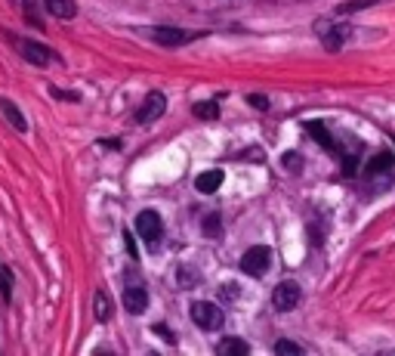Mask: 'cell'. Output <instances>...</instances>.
<instances>
[{"label": "cell", "mask_w": 395, "mask_h": 356, "mask_svg": "<svg viewBox=\"0 0 395 356\" xmlns=\"http://www.w3.org/2000/svg\"><path fill=\"white\" fill-rule=\"evenodd\" d=\"M272 304H275L278 310H294V307L300 304V285H296V282H281V285L275 288V294H272Z\"/></svg>", "instance_id": "4"}, {"label": "cell", "mask_w": 395, "mask_h": 356, "mask_svg": "<svg viewBox=\"0 0 395 356\" xmlns=\"http://www.w3.org/2000/svg\"><path fill=\"white\" fill-rule=\"evenodd\" d=\"M204 230H207V236H210V232H213V236H216V232H219V220H204Z\"/></svg>", "instance_id": "18"}, {"label": "cell", "mask_w": 395, "mask_h": 356, "mask_svg": "<svg viewBox=\"0 0 395 356\" xmlns=\"http://www.w3.org/2000/svg\"><path fill=\"white\" fill-rule=\"evenodd\" d=\"M250 106H256V109H265V106H269V100H265V96H256V93H253V96H250Z\"/></svg>", "instance_id": "19"}, {"label": "cell", "mask_w": 395, "mask_h": 356, "mask_svg": "<svg viewBox=\"0 0 395 356\" xmlns=\"http://www.w3.org/2000/svg\"><path fill=\"white\" fill-rule=\"evenodd\" d=\"M0 106H3V112H6V121L16 124V131H25V121H22V115H19V109L12 106V102H6V100H0Z\"/></svg>", "instance_id": "13"}, {"label": "cell", "mask_w": 395, "mask_h": 356, "mask_svg": "<svg viewBox=\"0 0 395 356\" xmlns=\"http://www.w3.org/2000/svg\"><path fill=\"white\" fill-rule=\"evenodd\" d=\"M195 115L198 118H216V115H219V106H216V102H198Z\"/></svg>", "instance_id": "14"}, {"label": "cell", "mask_w": 395, "mask_h": 356, "mask_svg": "<svg viewBox=\"0 0 395 356\" xmlns=\"http://www.w3.org/2000/svg\"><path fill=\"white\" fill-rule=\"evenodd\" d=\"M123 307H127L130 313H145V307H148V294H145V288L130 285L127 291H123Z\"/></svg>", "instance_id": "7"}, {"label": "cell", "mask_w": 395, "mask_h": 356, "mask_svg": "<svg viewBox=\"0 0 395 356\" xmlns=\"http://www.w3.org/2000/svg\"><path fill=\"white\" fill-rule=\"evenodd\" d=\"M47 7L53 16H59V19H71L74 13H77V3L74 0H47Z\"/></svg>", "instance_id": "9"}, {"label": "cell", "mask_w": 395, "mask_h": 356, "mask_svg": "<svg viewBox=\"0 0 395 356\" xmlns=\"http://www.w3.org/2000/svg\"><path fill=\"white\" fill-rule=\"evenodd\" d=\"M219 183H222V170L216 168V170H204L201 177H198V192H204V195H210V192H216L219 189Z\"/></svg>", "instance_id": "8"}, {"label": "cell", "mask_w": 395, "mask_h": 356, "mask_svg": "<svg viewBox=\"0 0 395 356\" xmlns=\"http://www.w3.org/2000/svg\"><path fill=\"white\" fill-rule=\"evenodd\" d=\"M272 263V251L265 248V245H253V248L244 251V257H241V269H244L247 276H263L265 269H269Z\"/></svg>", "instance_id": "1"}, {"label": "cell", "mask_w": 395, "mask_h": 356, "mask_svg": "<svg viewBox=\"0 0 395 356\" xmlns=\"http://www.w3.org/2000/svg\"><path fill=\"white\" fill-rule=\"evenodd\" d=\"M191 319H195L198 329L216 331L222 325V310L216 304H210V300H198V304L191 307Z\"/></svg>", "instance_id": "2"}, {"label": "cell", "mask_w": 395, "mask_h": 356, "mask_svg": "<svg viewBox=\"0 0 395 356\" xmlns=\"http://www.w3.org/2000/svg\"><path fill=\"white\" fill-rule=\"evenodd\" d=\"M154 38H158L160 44H185V41H189V34H185V32H173V28H158V32H154Z\"/></svg>", "instance_id": "11"}, {"label": "cell", "mask_w": 395, "mask_h": 356, "mask_svg": "<svg viewBox=\"0 0 395 356\" xmlns=\"http://www.w3.org/2000/svg\"><path fill=\"white\" fill-rule=\"evenodd\" d=\"M275 353H302V347H300V344H294V341H278Z\"/></svg>", "instance_id": "15"}, {"label": "cell", "mask_w": 395, "mask_h": 356, "mask_svg": "<svg viewBox=\"0 0 395 356\" xmlns=\"http://www.w3.org/2000/svg\"><path fill=\"white\" fill-rule=\"evenodd\" d=\"M216 350H219V353H250V347H247L244 341H238V337H226Z\"/></svg>", "instance_id": "12"}, {"label": "cell", "mask_w": 395, "mask_h": 356, "mask_svg": "<svg viewBox=\"0 0 395 356\" xmlns=\"http://www.w3.org/2000/svg\"><path fill=\"white\" fill-rule=\"evenodd\" d=\"M309 133H315V140H318V143L324 146V149H337L333 137L324 131V124H321V121H309Z\"/></svg>", "instance_id": "10"}, {"label": "cell", "mask_w": 395, "mask_h": 356, "mask_svg": "<svg viewBox=\"0 0 395 356\" xmlns=\"http://www.w3.org/2000/svg\"><path fill=\"white\" fill-rule=\"evenodd\" d=\"M281 162H284V164H287V168H290V170H300V155H296V152H287V155H284V158H281Z\"/></svg>", "instance_id": "17"}, {"label": "cell", "mask_w": 395, "mask_h": 356, "mask_svg": "<svg viewBox=\"0 0 395 356\" xmlns=\"http://www.w3.org/2000/svg\"><path fill=\"white\" fill-rule=\"evenodd\" d=\"M96 319H108V300H105V294H96Z\"/></svg>", "instance_id": "16"}, {"label": "cell", "mask_w": 395, "mask_h": 356, "mask_svg": "<svg viewBox=\"0 0 395 356\" xmlns=\"http://www.w3.org/2000/svg\"><path fill=\"white\" fill-rule=\"evenodd\" d=\"M164 109H167L164 93H148L145 102H142V109H139V115H136V121H139V124H148V121L160 118V115H164Z\"/></svg>", "instance_id": "5"}, {"label": "cell", "mask_w": 395, "mask_h": 356, "mask_svg": "<svg viewBox=\"0 0 395 356\" xmlns=\"http://www.w3.org/2000/svg\"><path fill=\"white\" fill-rule=\"evenodd\" d=\"M19 53H22L28 63H34V65H49V63H53V53H49L47 47L34 44V41H19Z\"/></svg>", "instance_id": "6"}, {"label": "cell", "mask_w": 395, "mask_h": 356, "mask_svg": "<svg viewBox=\"0 0 395 356\" xmlns=\"http://www.w3.org/2000/svg\"><path fill=\"white\" fill-rule=\"evenodd\" d=\"M222 294H226V298H238V288H232V285H226V288H222Z\"/></svg>", "instance_id": "21"}, {"label": "cell", "mask_w": 395, "mask_h": 356, "mask_svg": "<svg viewBox=\"0 0 395 356\" xmlns=\"http://www.w3.org/2000/svg\"><path fill=\"white\" fill-rule=\"evenodd\" d=\"M136 232H139L145 242H158V236L164 232V223H160V217L154 211H142L139 217H136Z\"/></svg>", "instance_id": "3"}, {"label": "cell", "mask_w": 395, "mask_h": 356, "mask_svg": "<svg viewBox=\"0 0 395 356\" xmlns=\"http://www.w3.org/2000/svg\"><path fill=\"white\" fill-rule=\"evenodd\" d=\"M0 288H3V294L10 298V276H6L3 269H0Z\"/></svg>", "instance_id": "20"}]
</instances>
